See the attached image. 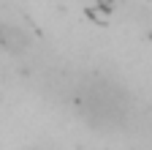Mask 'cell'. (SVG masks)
<instances>
[]
</instances>
